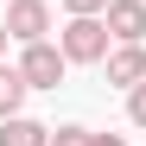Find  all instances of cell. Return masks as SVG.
Listing matches in <instances>:
<instances>
[{"instance_id": "obj_1", "label": "cell", "mask_w": 146, "mask_h": 146, "mask_svg": "<svg viewBox=\"0 0 146 146\" xmlns=\"http://www.w3.org/2000/svg\"><path fill=\"white\" fill-rule=\"evenodd\" d=\"M57 44H64V57H70V64H108L114 32H108V19H102V13H70V26L57 32Z\"/></svg>"}, {"instance_id": "obj_2", "label": "cell", "mask_w": 146, "mask_h": 146, "mask_svg": "<svg viewBox=\"0 0 146 146\" xmlns=\"http://www.w3.org/2000/svg\"><path fill=\"white\" fill-rule=\"evenodd\" d=\"M19 70H26V83H32V89H57V83H64V70H70V57H64V44L32 38L26 51H19Z\"/></svg>"}, {"instance_id": "obj_3", "label": "cell", "mask_w": 146, "mask_h": 146, "mask_svg": "<svg viewBox=\"0 0 146 146\" xmlns=\"http://www.w3.org/2000/svg\"><path fill=\"white\" fill-rule=\"evenodd\" d=\"M7 32L19 44H32L51 32V0H7Z\"/></svg>"}, {"instance_id": "obj_4", "label": "cell", "mask_w": 146, "mask_h": 146, "mask_svg": "<svg viewBox=\"0 0 146 146\" xmlns=\"http://www.w3.org/2000/svg\"><path fill=\"white\" fill-rule=\"evenodd\" d=\"M108 32H114V44H140L146 38V0H108Z\"/></svg>"}, {"instance_id": "obj_5", "label": "cell", "mask_w": 146, "mask_h": 146, "mask_svg": "<svg viewBox=\"0 0 146 146\" xmlns=\"http://www.w3.org/2000/svg\"><path fill=\"white\" fill-rule=\"evenodd\" d=\"M102 70H108L114 89H140V83H146V44H114Z\"/></svg>"}, {"instance_id": "obj_6", "label": "cell", "mask_w": 146, "mask_h": 146, "mask_svg": "<svg viewBox=\"0 0 146 146\" xmlns=\"http://www.w3.org/2000/svg\"><path fill=\"white\" fill-rule=\"evenodd\" d=\"M0 146H51V127L32 114H7L0 121Z\"/></svg>"}, {"instance_id": "obj_7", "label": "cell", "mask_w": 146, "mask_h": 146, "mask_svg": "<svg viewBox=\"0 0 146 146\" xmlns=\"http://www.w3.org/2000/svg\"><path fill=\"white\" fill-rule=\"evenodd\" d=\"M26 95H32V83H26V70H19V64H0V121L26 108Z\"/></svg>"}, {"instance_id": "obj_8", "label": "cell", "mask_w": 146, "mask_h": 146, "mask_svg": "<svg viewBox=\"0 0 146 146\" xmlns=\"http://www.w3.org/2000/svg\"><path fill=\"white\" fill-rule=\"evenodd\" d=\"M51 146H127L121 133H95V127H51Z\"/></svg>"}, {"instance_id": "obj_9", "label": "cell", "mask_w": 146, "mask_h": 146, "mask_svg": "<svg viewBox=\"0 0 146 146\" xmlns=\"http://www.w3.org/2000/svg\"><path fill=\"white\" fill-rule=\"evenodd\" d=\"M127 121L146 133V83H140V89H127Z\"/></svg>"}, {"instance_id": "obj_10", "label": "cell", "mask_w": 146, "mask_h": 146, "mask_svg": "<svg viewBox=\"0 0 146 146\" xmlns=\"http://www.w3.org/2000/svg\"><path fill=\"white\" fill-rule=\"evenodd\" d=\"M64 13H108V0H57Z\"/></svg>"}, {"instance_id": "obj_11", "label": "cell", "mask_w": 146, "mask_h": 146, "mask_svg": "<svg viewBox=\"0 0 146 146\" xmlns=\"http://www.w3.org/2000/svg\"><path fill=\"white\" fill-rule=\"evenodd\" d=\"M7 38H13V32H7V13H0V57H7Z\"/></svg>"}, {"instance_id": "obj_12", "label": "cell", "mask_w": 146, "mask_h": 146, "mask_svg": "<svg viewBox=\"0 0 146 146\" xmlns=\"http://www.w3.org/2000/svg\"><path fill=\"white\" fill-rule=\"evenodd\" d=\"M0 7H7V0H0Z\"/></svg>"}]
</instances>
